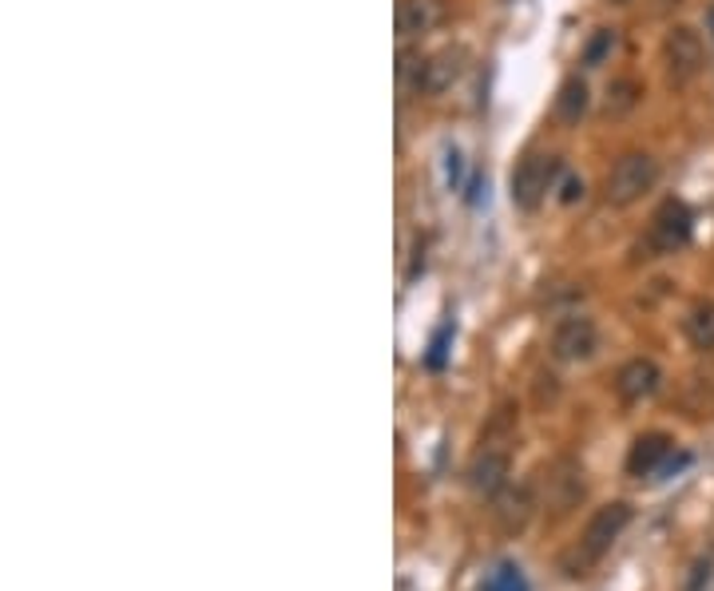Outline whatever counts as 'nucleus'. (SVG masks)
Wrapping results in <instances>:
<instances>
[{"instance_id":"2eb2a0df","label":"nucleus","mask_w":714,"mask_h":591,"mask_svg":"<svg viewBox=\"0 0 714 591\" xmlns=\"http://www.w3.org/2000/svg\"><path fill=\"white\" fill-rule=\"evenodd\" d=\"M584 111H588V83L579 80V76H571V80H564L560 96H556V116H560L564 124H579Z\"/></svg>"},{"instance_id":"f03ea898","label":"nucleus","mask_w":714,"mask_h":591,"mask_svg":"<svg viewBox=\"0 0 714 591\" xmlns=\"http://www.w3.org/2000/svg\"><path fill=\"white\" fill-rule=\"evenodd\" d=\"M655 179H659V164H655V155L627 151L624 159L612 167V175H607L604 199L612 203V207H632V203H639L643 195L652 191Z\"/></svg>"},{"instance_id":"a211bd4d","label":"nucleus","mask_w":714,"mask_h":591,"mask_svg":"<svg viewBox=\"0 0 714 591\" xmlns=\"http://www.w3.org/2000/svg\"><path fill=\"white\" fill-rule=\"evenodd\" d=\"M615 48V32L612 28H599L596 37L588 40V48H584V65L588 68H596V65H604V56Z\"/></svg>"},{"instance_id":"f8f14e48","label":"nucleus","mask_w":714,"mask_h":591,"mask_svg":"<svg viewBox=\"0 0 714 591\" xmlns=\"http://www.w3.org/2000/svg\"><path fill=\"white\" fill-rule=\"evenodd\" d=\"M444 20V0H401L398 4V32L405 40L429 37Z\"/></svg>"},{"instance_id":"7ed1b4c3","label":"nucleus","mask_w":714,"mask_h":591,"mask_svg":"<svg viewBox=\"0 0 714 591\" xmlns=\"http://www.w3.org/2000/svg\"><path fill=\"white\" fill-rule=\"evenodd\" d=\"M663 65L675 83H691L706 68V45L691 24H675L663 40Z\"/></svg>"},{"instance_id":"f3484780","label":"nucleus","mask_w":714,"mask_h":591,"mask_svg":"<svg viewBox=\"0 0 714 591\" xmlns=\"http://www.w3.org/2000/svg\"><path fill=\"white\" fill-rule=\"evenodd\" d=\"M480 591H532V588H528V575L520 572V564L505 560V564H497L489 575H485Z\"/></svg>"},{"instance_id":"9b49d317","label":"nucleus","mask_w":714,"mask_h":591,"mask_svg":"<svg viewBox=\"0 0 714 591\" xmlns=\"http://www.w3.org/2000/svg\"><path fill=\"white\" fill-rule=\"evenodd\" d=\"M584 496V473L571 461H556L551 469H544V501L551 509H571Z\"/></svg>"},{"instance_id":"4be33fe9","label":"nucleus","mask_w":714,"mask_h":591,"mask_svg":"<svg viewBox=\"0 0 714 591\" xmlns=\"http://www.w3.org/2000/svg\"><path fill=\"white\" fill-rule=\"evenodd\" d=\"M457 179H461V155L449 151V183H457Z\"/></svg>"},{"instance_id":"ddd939ff","label":"nucleus","mask_w":714,"mask_h":591,"mask_svg":"<svg viewBox=\"0 0 714 591\" xmlns=\"http://www.w3.org/2000/svg\"><path fill=\"white\" fill-rule=\"evenodd\" d=\"M683 334L695 349H714V302H698L691 306V314L683 318Z\"/></svg>"},{"instance_id":"5701e85b","label":"nucleus","mask_w":714,"mask_h":591,"mask_svg":"<svg viewBox=\"0 0 714 591\" xmlns=\"http://www.w3.org/2000/svg\"><path fill=\"white\" fill-rule=\"evenodd\" d=\"M711 32H714V9H711Z\"/></svg>"},{"instance_id":"39448f33","label":"nucleus","mask_w":714,"mask_h":591,"mask_svg":"<svg viewBox=\"0 0 714 591\" xmlns=\"http://www.w3.org/2000/svg\"><path fill=\"white\" fill-rule=\"evenodd\" d=\"M691 230H695V219L683 199H663L659 210H655L652 230H647V246L655 255H675L691 243Z\"/></svg>"},{"instance_id":"b1692460","label":"nucleus","mask_w":714,"mask_h":591,"mask_svg":"<svg viewBox=\"0 0 714 591\" xmlns=\"http://www.w3.org/2000/svg\"><path fill=\"white\" fill-rule=\"evenodd\" d=\"M615 4H632V0H615Z\"/></svg>"},{"instance_id":"1a4fd4ad","label":"nucleus","mask_w":714,"mask_h":591,"mask_svg":"<svg viewBox=\"0 0 714 591\" xmlns=\"http://www.w3.org/2000/svg\"><path fill=\"white\" fill-rule=\"evenodd\" d=\"M659 382H663V373L652 357H632L624 370L615 373V393H619L624 405H639V401H647L655 390H659Z\"/></svg>"},{"instance_id":"412c9836","label":"nucleus","mask_w":714,"mask_h":591,"mask_svg":"<svg viewBox=\"0 0 714 591\" xmlns=\"http://www.w3.org/2000/svg\"><path fill=\"white\" fill-rule=\"evenodd\" d=\"M703 580H711V560L695 568V580H691V588H687V591H698V588H703Z\"/></svg>"},{"instance_id":"20e7f679","label":"nucleus","mask_w":714,"mask_h":591,"mask_svg":"<svg viewBox=\"0 0 714 591\" xmlns=\"http://www.w3.org/2000/svg\"><path fill=\"white\" fill-rule=\"evenodd\" d=\"M556 175H560L556 155H528L525 164L512 171V203L520 210H536L544 203V195L551 191Z\"/></svg>"},{"instance_id":"9d476101","label":"nucleus","mask_w":714,"mask_h":591,"mask_svg":"<svg viewBox=\"0 0 714 591\" xmlns=\"http://www.w3.org/2000/svg\"><path fill=\"white\" fill-rule=\"evenodd\" d=\"M671 453H675V441H671L667 433H643V437H635L632 453H627V473L659 476L663 464L671 461Z\"/></svg>"},{"instance_id":"6e6552de","label":"nucleus","mask_w":714,"mask_h":591,"mask_svg":"<svg viewBox=\"0 0 714 591\" xmlns=\"http://www.w3.org/2000/svg\"><path fill=\"white\" fill-rule=\"evenodd\" d=\"M508 469H512V456L505 445H485L469 464V484L485 496H497L508 484Z\"/></svg>"},{"instance_id":"6ab92c4d","label":"nucleus","mask_w":714,"mask_h":591,"mask_svg":"<svg viewBox=\"0 0 714 591\" xmlns=\"http://www.w3.org/2000/svg\"><path fill=\"white\" fill-rule=\"evenodd\" d=\"M449 337H452V326H444L441 334L433 337V346H429V370H441V365H444V354H449Z\"/></svg>"},{"instance_id":"dca6fc26","label":"nucleus","mask_w":714,"mask_h":591,"mask_svg":"<svg viewBox=\"0 0 714 591\" xmlns=\"http://www.w3.org/2000/svg\"><path fill=\"white\" fill-rule=\"evenodd\" d=\"M528 512H532V492L520 489V492H508L500 496V509H497V520L512 532V528H525Z\"/></svg>"},{"instance_id":"f257e3e1","label":"nucleus","mask_w":714,"mask_h":591,"mask_svg":"<svg viewBox=\"0 0 714 591\" xmlns=\"http://www.w3.org/2000/svg\"><path fill=\"white\" fill-rule=\"evenodd\" d=\"M632 504L615 501V504H604V509L591 512V520L584 524V532H579L576 548H571L568 555L560 560L564 575H571V580H579V575H588L591 568L604 560L607 552H612V544L619 536H624V528L632 524Z\"/></svg>"},{"instance_id":"4468645a","label":"nucleus","mask_w":714,"mask_h":591,"mask_svg":"<svg viewBox=\"0 0 714 591\" xmlns=\"http://www.w3.org/2000/svg\"><path fill=\"white\" fill-rule=\"evenodd\" d=\"M643 100V83L632 80V76H624V80H612V88H607V104L604 111L612 119H624L627 111H635Z\"/></svg>"},{"instance_id":"423d86ee","label":"nucleus","mask_w":714,"mask_h":591,"mask_svg":"<svg viewBox=\"0 0 714 591\" xmlns=\"http://www.w3.org/2000/svg\"><path fill=\"white\" fill-rule=\"evenodd\" d=\"M596 346H599V334H596V322L591 318L571 314V318H564L560 326L551 329V357L564 365L588 362V357L596 354Z\"/></svg>"},{"instance_id":"aec40b11","label":"nucleus","mask_w":714,"mask_h":591,"mask_svg":"<svg viewBox=\"0 0 714 591\" xmlns=\"http://www.w3.org/2000/svg\"><path fill=\"white\" fill-rule=\"evenodd\" d=\"M564 203H576V199H584V183L579 179H568L564 183V195H560Z\"/></svg>"},{"instance_id":"0eeeda50","label":"nucleus","mask_w":714,"mask_h":591,"mask_svg":"<svg viewBox=\"0 0 714 591\" xmlns=\"http://www.w3.org/2000/svg\"><path fill=\"white\" fill-rule=\"evenodd\" d=\"M461 72H464V48H441V52L426 56V60L417 65L413 88L421 91V96H441V91H449L452 83L461 80Z\"/></svg>"}]
</instances>
